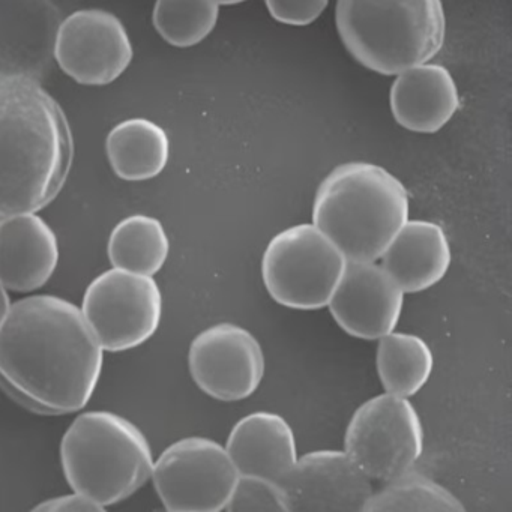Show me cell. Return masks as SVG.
Instances as JSON below:
<instances>
[{
    "label": "cell",
    "mask_w": 512,
    "mask_h": 512,
    "mask_svg": "<svg viewBox=\"0 0 512 512\" xmlns=\"http://www.w3.org/2000/svg\"><path fill=\"white\" fill-rule=\"evenodd\" d=\"M409 221L406 187L383 167L353 161L317 188L313 223L347 262H377Z\"/></svg>",
    "instance_id": "3"
},
{
    "label": "cell",
    "mask_w": 512,
    "mask_h": 512,
    "mask_svg": "<svg viewBox=\"0 0 512 512\" xmlns=\"http://www.w3.org/2000/svg\"><path fill=\"white\" fill-rule=\"evenodd\" d=\"M104 350L73 302L34 295L11 304L0 326V386L40 415L82 410L103 371Z\"/></svg>",
    "instance_id": "1"
},
{
    "label": "cell",
    "mask_w": 512,
    "mask_h": 512,
    "mask_svg": "<svg viewBox=\"0 0 512 512\" xmlns=\"http://www.w3.org/2000/svg\"><path fill=\"white\" fill-rule=\"evenodd\" d=\"M154 454L130 419L92 410L74 419L61 442V463L74 493L101 506L133 496L151 479Z\"/></svg>",
    "instance_id": "5"
},
{
    "label": "cell",
    "mask_w": 512,
    "mask_h": 512,
    "mask_svg": "<svg viewBox=\"0 0 512 512\" xmlns=\"http://www.w3.org/2000/svg\"><path fill=\"white\" fill-rule=\"evenodd\" d=\"M170 239L157 218L136 214L124 218L110 233L107 254L113 268L154 277L169 259Z\"/></svg>",
    "instance_id": "20"
},
{
    "label": "cell",
    "mask_w": 512,
    "mask_h": 512,
    "mask_svg": "<svg viewBox=\"0 0 512 512\" xmlns=\"http://www.w3.org/2000/svg\"><path fill=\"white\" fill-rule=\"evenodd\" d=\"M151 478L167 512H223L239 473L226 446L190 436L161 452Z\"/></svg>",
    "instance_id": "8"
},
{
    "label": "cell",
    "mask_w": 512,
    "mask_h": 512,
    "mask_svg": "<svg viewBox=\"0 0 512 512\" xmlns=\"http://www.w3.org/2000/svg\"><path fill=\"white\" fill-rule=\"evenodd\" d=\"M347 263L314 224H296L269 241L262 259L263 284L283 307L322 310L340 286Z\"/></svg>",
    "instance_id": "6"
},
{
    "label": "cell",
    "mask_w": 512,
    "mask_h": 512,
    "mask_svg": "<svg viewBox=\"0 0 512 512\" xmlns=\"http://www.w3.org/2000/svg\"><path fill=\"white\" fill-rule=\"evenodd\" d=\"M106 154L118 178L130 182L149 181L166 169L170 139L163 127L149 119H127L110 131Z\"/></svg>",
    "instance_id": "18"
},
{
    "label": "cell",
    "mask_w": 512,
    "mask_h": 512,
    "mask_svg": "<svg viewBox=\"0 0 512 512\" xmlns=\"http://www.w3.org/2000/svg\"><path fill=\"white\" fill-rule=\"evenodd\" d=\"M278 487L289 512H364L374 493L371 479L338 449L301 455Z\"/></svg>",
    "instance_id": "12"
},
{
    "label": "cell",
    "mask_w": 512,
    "mask_h": 512,
    "mask_svg": "<svg viewBox=\"0 0 512 512\" xmlns=\"http://www.w3.org/2000/svg\"><path fill=\"white\" fill-rule=\"evenodd\" d=\"M218 17L220 4L215 0H160L152 22L170 46L188 49L211 35Z\"/></svg>",
    "instance_id": "22"
},
{
    "label": "cell",
    "mask_w": 512,
    "mask_h": 512,
    "mask_svg": "<svg viewBox=\"0 0 512 512\" xmlns=\"http://www.w3.org/2000/svg\"><path fill=\"white\" fill-rule=\"evenodd\" d=\"M389 106L404 130L433 134L454 118L460 94L451 73L443 65L428 62L395 77Z\"/></svg>",
    "instance_id": "16"
},
{
    "label": "cell",
    "mask_w": 512,
    "mask_h": 512,
    "mask_svg": "<svg viewBox=\"0 0 512 512\" xmlns=\"http://www.w3.org/2000/svg\"><path fill=\"white\" fill-rule=\"evenodd\" d=\"M80 310L104 352H127L160 328L163 295L154 277L112 268L92 280Z\"/></svg>",
    "instance_id": "9"
},
{
    "label": "cell",
    "mask_w": 512,
    "mask_h": 512,
    "mask_svg": "<svg viewBox=\"0 0 512 512\" xmlns=\"http://www.w3.org/2000/svg\"><path fill=\"white\" fill-rule=\"evenodd\" d=\"M133 56L124 23L109 11H76L62 22L56 34V61L80 85L116 82L130 67Z\"/></svg>",
    "instance_id": "11"
},
{
    "label": "cell",
    "mask_w": 512,
    "mask_h": 512,
    "mask_svg": "<svg viewBox=\"0 0 512 512\" xmlns=\"http://www.w3.org/2000/svg\"><path fill=\"white\" fill-rule=\"evenodd\" d=\"M377 343L376 370L386 394L412 398L434 370V356L424 338L409 332H391Z\"/></svg>",
    "instance_id": "19"
},
{
    "label": "cell",
    "mask_w": 512,
    "mask_h": 512,
    "mask_svg": "<svg viewBox=\"0 0 512 512\" xmlns=\"http://www.w3.org/2000/svg\"><path fill=\"white\" fill-rule=\"evenodd\" d=\"M0 218H2V217H0Z\"/></svg>",
    "instance_id": "27"
},
{
    "label": "cell",
    "mask_w": 512,
    "mask_h": 512,
    "mask_svg": "<svg viewBox=\"0 0 512 512\" xmlns=\"http://www.w3.org/2000/svg\"><path fill=\"white\" fill-rule=\"evenodd\" d=\"M239 476L278 482L298 461L295 431L284 416L257 410L239 419L226 443Z\"/></svg>",
    "instance_id": "15"
},
{
    "label": "cell",
    "mask_w": 512,
    "mask_h": 512,
    "mask_svg": "<svg viewBox=\"0 0 512 512\" xmlns=\"http://www.w3.org/2000/svg\"><path fill=\"white\" fill-rule=\"evenodd\" d=\"M403 305V290L382 265L349 262L328 308L350 337L377 341L395 331Z\"/></svg>",
    "instance_id": "13"
},
{
    "label": "cell",
    "mask_w": 512,
    "mask_h": 512,
    "mask_svg": "<svg viewBox=\"0 0 512 512\" xmlns=\"http://www.w3.org/2000/svg\"><path fill=\"white\" fill-rule=\"evenodd\" d=\"M335 25L350 56L382 76L428 64L446 37L440 0H340Z\"/></svg>",
    "instance_id": "4"
},
{
    "label": "cell",
    "mask_w": 512,
    "mask_h": 512,
    "mask_svg": "<svg viewBox=\"0 0 512 512\" xmlns=\"http://www.w3.org/2000/svg\"><path fill=\"white\" fill-rule=\"evenodd\" d=\"M11 308L10 295L8 290L0 284V326L4 325L5 319H7L8 311Z\"/></svg>",
    "instance_id": "26"
},
{
    "label": "cell",
    "mask_w": 512,
    "mask_h": 512,
    "mask_svg": "<svg viewBox=\"0 0 512 512\" xmlns=\"http://www.w3.org/2000/svg\"><path fill=\"white\" fill-rule=\"evenodd\" d=\"M224 512H289L275 482L239 476Z\"/></svg>",
    "instance_id": "23"
},
{
    "label": "cell",
    "mask_w": 512,
    "mask_h": 512,
    "mask_svg": "<svg viewBox=\"0 0 512 512\" xmlns=\"http://www.w3.org/2000/svg\"><path fill=\"white\" fill-rule=\"evenodd\" d=\"M188 370L200 391L214 400H247L265 379V352L244 326L217 323L191 341Z\"/></svg>",
    "instance_id": "10"
},
{
    "label": "cell",
    "mask_w": 512,
    "mask_h": 512,
    "mask_svg": "<svg viewBox=\"0 0 512 512\" xmlns=\"http://www.w3.org/2000/svg\"><path fill=\"white\" fill-rule=\"evenodd\" d=\"M31 512H107L104 506L79 496V494H67V496L53 497L44 500L40 505L31 509Z\"/></svg>",
    "instance_id": "25"
},
{
    "label": "cell",
    "mask_w": 512,
    "mask_h": 512,
    "mask_svg": "<svg viewBox=\"0 0 512 512\" xmlns=\"http://www.w3.org/2000/svg\"><path fill=\"white\" fill-rule=\"evenodd\" d=\"M328 0H268L269 14L275 22L289 26H308L328 7Z\"/></svg>",
    "instance_id": "24"
},
{
    "label": "cell",
    "mask_w": 512,
    "mask_h": 512,
    "mask_svg": "<svg viewBox=\"0 0 512 512\" xmlns=\"http://www.w3.org/2000/svg\"><path fill=\"white\" fill-rule=\"evenodd\" d=\"M343 451L371 481L409 475L424 452L421 416L409 398L374 395L353 412Z\"/></svg>",
    "instance_id": "7"
},
{
    "label": "cell",
    "mask_w": 512,
    "mask_h": 512,
    "mask_svg": "<svg viewBox=\"0 0 512 512\" xmlns=\"http://www.w3.org/2000/svg\"><path fill=\"white\" fill-rule=\"evenodd\" d=\"M364 512H467L448 488L428 476L410 472L373 493Z\"/></svg>",
    "instance_id": "21"
},
{
    "label": "cell",
    "mask_w": 512,
    "mask_h": 512,
    "mask_svg": "<svg viewBox=\"0 0 512 512\" xmlns=\"http://www.w3.org/2000/svg\"><path fill=\"white\" fill-rule=\"evenodd\" d=\"M74 140L58 101L25 74L0 76V217L37 214L61 193Z\"/></svg>",
    "instance_id": "2"
},
{
    "label": "cell",
    "mask_w": 512,
    "mask_h": 512,
    "mask_svg": "<svg viewBox=\"0 0 512 512\" xmlns=\"http://www.w3.org/2000/svg\"><path fill=\"white\" fill-rule=\"evenodd\" d=\"M58 236L40 215L0 218V284L11 292H34L59 265Z\"/></svg>",
    "instance_id": "14"
},
{
    "label": "cell",
    "mask_w": 512,
    "mask_h": 512,
    "mask_svg": "<svg viewBox=\"0 0 512 512\" xmlns=\"http://www.w3.org/2000/svg\"><path fill=\"white\" fill-rule=\"evenodd\" d=\"M452 262L451 245L439 224L409 220L380 259L382 268L406 293H419L445 278Z\"/></svg>",
    "instance_id": "17"
}]
</instances>
